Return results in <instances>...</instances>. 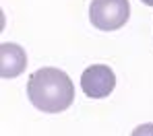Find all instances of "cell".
<instances>
[{
  "mask_svg": "<svg viewBox=\"0 0 153 136\" xmlns=\"http://www.w3.org/2000/svg\"><path fill=\"white\" fill-rule=\"evenodd\" d=\"M132 134L139 136V134H153V124H145V126H139L137 130H132Z\"/></svg>",
  "mask_w": 153,
  "mask_h": 136,
  "instance_id": "5",
  "label": "cell"
},
{
  "mask_svg": "<svg viewBox=\"0 0 153 136\" xmlns=\"http://www.w3.org/2000/svg\"><path fill=\"white\" fill-rule=\"evenodd\" d=\"M143 4H147V6H153V0H141Z\"/></svg>",
  "mask_w": 153,
  "mask_h": 136,
  "instance_id": "6",
  "label": "cell"
},
{
  "mask_svg": "<svg viewBox=\"0 0 153 136\" xmlns=\"http://www.w3.org/2000/svg\"><path fill=\"white\" fill-rule=\"evenodd\" d=\"M116 87V74L105 64H93L83 70L81 74V89L91 99L108 97Z\"/></svg>",
  "mask_w": 153,
  "mask_h": 136,
  "instance_id": "3",
  "label": "cell"
},
{
  "mask_svg": "<svg viewBox=\"0 0 153 136\" xmlns=\"http://www.w3.org/2000/svg\"><path fill=\"white\" fill-rule=\"evenodd\" d=\"M130 17L128 0H91L89 21L100 31H116L124 27Z\"/></svg>",
  "mask_w": 153,
  "mask_h": 136,
  "instance_id": "2",
  "label": "cell"
},
{
  "mask_svg": "<svg viewBox=\"0 0 153 136\" xmlns=\"http://www.w3.org/2000/svg\"><path fill=\"white\" fill-rule=\"evenodd\" d=\"M29 101L44 113H60L75 101V85L71 76L60 68H39L27 82Z\"/></svg>",
  "mask_w": 153,
  "mask_h": 136,
  "instance_id": "1",
  "label": "cell"
},
{
  "mask_svg": "<svg viewBox=\"0 0 153 136\" xmlns=\"http://www.w3.org/2000/svg\"><path fill=\"white\" fill-rule=\"evenodd\" d=\"M27 66L25 50L17 43H2L0 46V76L15 79L19 76Z\"/></svg>",
  "mask_w": 153,
  "mask_h": 136,
  "instance_id": "4",
  "label": "cell"
}]
</instances>
